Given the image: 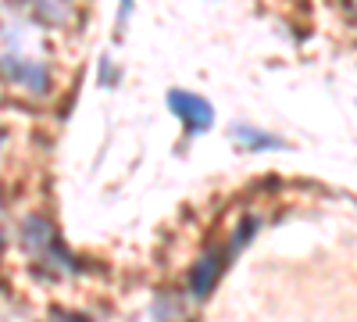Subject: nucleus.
<instances>
[{
  "mask_svg": "<svg viewBox=\"0 0 357 322\" xmlns=\"http://www.w3.org/2000/svg\"><path fill=\"white\" fill-rule=\"evenodd\" d=\"M0 75L25 94L50 90V61L36 22L11 15L0 18Z\"/></svg>",
  "mask_w": 357,
  "mask_h": 322,
  "instance_id": "f257e3e1",
  "label": "nucleus"
},
{
  "mask_svg": "<svg viewBox=\"0 0 357 322\" xmlns=\"http://www.w3.org/2000/svg\"><path fill=\"white\" fill-rule=\"evenodd\" d=\"M22 237H25V247L33 251L43 265H50V269H75V261L68 258V251L57 244V233L50 229V222H43V219H25V229H22Z\"/></svg>",
  "mask_w": 357,
  "mask_h": 322,
  "instance_id": "f03ea898",
  "label": "nucleus"
},
{
  "mask_svg": "<svg viewBox=\"0 0 357 322\" xmlns=\"http://www.w3.org/2000/svg\"><path fill=\"white\" fill-rule=\"evenodd\" d=\"M168 108L186 122V133H207L215 126V108L211 101H204L200 94H190V90H168Z\"/></svg>",
  "mask_w": 357,
  "mask_h": 322,
  "instance_id": "7ed1b4c3",
  "label": "nucleus"
},
{
  "mask_svg": "<svg viewBox=\"0 0 357 322\" xmlns=\"http://www.w3.org/2000/svg\"><path fill=\"white\" fill-rule=\"evenodd\" d=\"M236 136H240L243 147H254V151H282L286 143L275 140V136H268V133H257L250 126H236Z\"/></svg>",
  "mask_w": 357,
  "mask_h": 322,
  "instance_id": "20e7f679",
  "label": "nucleus"
},
{
  "mask_svg": "<svg viewBox=\"0 0 357 322\" xmlns=\"http://www.w3.org/2000/svg\"><path fill=\"white\" fill-rule=\"evenodd\" d=\"M54 322H89V319L86 315H75V312H57Z\"/></svg>",
  "mask_w": 357,
  "mask_h": 322,
  "instance_id": "39448f33",
  "label": "nucleus"
},
{
  "mask_svg": "<svg viewBox=\"0 0 357 322\" xmlns=\"http://www.w3.org/2000/svg\"><path fill=\"white\" fill-rule=\"evenodd\" d=\"M129 15H132V0H122V22H129Z\"/></svg>",
  "mask_w": 357,
  "mask_h": 322,
  "instance_id": "423d86ee",
  "label": "nucleus"
},
{
  "mask_svg": "<svg viewBox=\"0 0 357 322\" xmlns=\"http://www.w3.org/2000/svg\"><path fill=\"white\" fill-rule=\"evenodd\" d=\"M0 147H4V133H0Z\"/></svg>",
  "mask_w": 357,
  "mask_h": 322,
  "instance_id": "0eeeda50",
  "label": "nucleus"
}]
</instances>
